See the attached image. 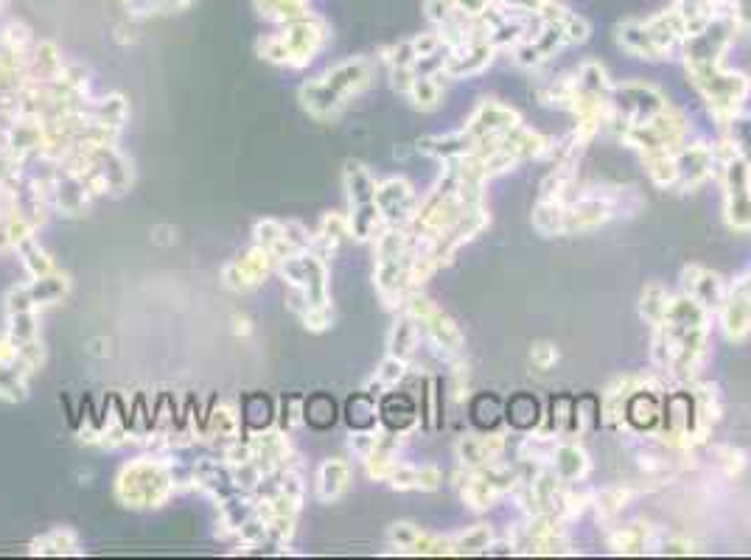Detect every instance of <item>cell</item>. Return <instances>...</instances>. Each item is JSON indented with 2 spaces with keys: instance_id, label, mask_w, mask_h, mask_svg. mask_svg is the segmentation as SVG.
Listing matches in <instances>:
<instances>
[{
  "instance_id": "cell-1",
  "label": "cell",
  "mask_w": 751,
  "mask_h": 560,
  "mask_svg": "<svg viewBox=\"0 0 751 560\" xmlns=\"http://www.w3.org/2000/svg\"><path fill=\"white\" fill-rule=\"evenodd\" d=\"M373 82V62L365 56H356L340 62L337 68L323 73L320 79L300 87V104L317 121L337 118L356 96H362Z\"/></svg>"
},
{
  "instance_id": "cell-2",
  "label": "cell",
  "mask_w": 751,
  "mask_h": 560,
  "mask_svg": "<svg viewBox=\"0 0 751 560\" xmlns=\"http://www.w3.org/2000/svg\"><path fill=\"white\" fill-rule=\"evenodd\" d=\"M328 37V23L320 14H303L292 23H284L278 31L264 34L258 40V56L267 59L272 65L281 68H306L309 62H314V56L326 48Z\"/></svg>"
},
{
  "instance_id": "cell-3",
  "label": "cell",
  "mask_w": 751,
  "mask_h": 560,
  "mask_svg": "<svg viewBox=\"0 0 751 560\" xmlns=\"http://www.w3.org/2000/svg\"><path fill=\"white\" fill-rule=\"evenodd\" d=\"M174 479H171L169 460L157 457H138L121 468L118 482H115V496L124 507L132 510H152L163 507L166 499L174 493Z\"/></svg>"
},
{
  "instance_id": "cell-4",
  "label": "cell",
  "mask_w": 751,
  "mask_h": 560,
  "mask_svg": "<svg viewBox=\"0 0 751 560\" xmlns=\"http://www.w3.org/2000/svg\"><path fill=\"white\" fill-rule=\"evenodd\" d=\"M278 272L289 283L286 306H289V311H295L298 317H303L314 306H331V300H328L326 261L317 258L314 252L312 255L309 252L289 255V258L281 261Z\"/></svg>"
},
{
  "instance_id": "cell-5",
  "label": "cell",
  "mask_w": 751,
  "mask_h": 560,
  "mask_svg": "<svg viewBox=\"0 0 751 560\" xmlns=\"http://www.w3.org/2000/svg\"><path fill=\"white\" fill-rule=\"evenodd\" d=\"M693 84L701 90V96L707 98L712 115L721 121V126H729V121L737 115V107L746 101L751 93V82L743 73H729L723 70V62L712 65H693L687 68Z\"/></svg>"
},
{
  "instance_id": "cell-6",
  "label": "cell",
  "mask_w": 751,
  "mask_h": 560,
  "mask_svg": "<svg viewBox=\"0 0 751 560\" xmlns=\"http://www.w3.org/2000/svg\"><path fill=\"white\" fill-rule=\"evenodd\" d=\"M404 311L421 325V331L429 336V342H432L443 356H452V353H460V350H463V334H460V328H457L452 317L443 314L432 300H426L421 294H410V297L404 300Z\"/></svg>"
},
{
  "instance_id": "cell-7",
  "label": "cell",
  "mask_w": 751,
  "mask_h": 560,
  "mask_svg": "<svg viewBox=\"0 0 751 560\" xmlns=\"http://www.w3.org/2000/svg\"><path fill=\"white\" fill-rule=\"evenodd\" d=\"M726 182V222L735 230H751V166L735 157L723 166Z\"/></svg>"
},
{
  "instance_id": "cell-8",
  "label": "cell",
  "mask_w": 751,
  "mask_h": 560,
  "mask_svg": "<svg viewBox=\"0 0 751 560\" xmlns=\"http://www.w3.org/2000/svg\"><path fill=\"white\" fill-rule=\"evenodd\" d=\"M275 264H278V258L270 250H264V247L256 244L253 250H247L239 258H233L222 269V283H225L227 289H233V292H250V289H256V286H261L267 280V275L275 269Z\"/></svg>"
},
{
  "instance_id": "cell-9",
  "label": "cell",
  "mask_w": 751,
  "mask_h": 560,
  "mask_svg": "<svg viewBox=\"0 0 751 560\" xmlns=\"http://www.w3.org/2000/svg\"><path fill=\"white\" fill-rule=\"evenodd\" d=\"M376 208L382 213L384 227H410L418 210V199L404 177H390L376 185Z\"/></svg>"
},
{
  "instance_id": "cell-10",
  "label": "cell",
  "mask_w": 751,
  "mask_h": 560,
  "mask_svg": "<svg viewBox=\"0 0 751 560\" xmlns=\"http://www.w3.org/2000/svg\"><path fill=\"white\" fill-rule=\"evenodd\" d=\"M34 373V367L26 362V356L20 353L12 336H0V398L17 404L29 395V376Z\"/></svg>"
},
{
  "instance_id": "cell-11",
  "label": "cell",
  "mask_w": 751,
  "mask_h": 560,
  "mask_svg": "<svg viewBox=\"0 0 751 560\" xmlns=\"http://www.w3.org/2000/svg\"><path fill=\"white\" fill-rule=\"evenodd\" d=\"M519 112L511 110V107H505V104H499V101H480V107L474 110V115L468 118L466 132L474 140H485V138H499V135H505V132H511L513 126H519Z\"/></svg>"
},
{
  "instance_id": "cell-12",
  "label": "cell",
  "mask_w": 751,
  "mask_h": 560,
  "mask_svg": "<svg viewBox=\"0 0 751 560\" xmlns=\"http://www.w3.org/2000/svg\"><path fill=\"white\" fill-rule=\"evenodd\" d=\"M645 28H648V34H651L653 45H656L662 59L681 54V45L687 40V26H684V17H681L676 6L648 17Z\"/></svg>"
},
{
  "instance_id": "cell-13",
  "label": "cell",
  "mask_w": 751,
  "mask_h": 560,
  "mask_svg": "<svg viewBox=\"0 0 751 560\" xmlns=\"http://www.w3.org/2000/svg\"><path fill=\"white\" fill-rule=\"evenodd\" d=\"M494 54L496 48L488 40L468 42L466 48L452 51V54L446 56V65L440 70V76H449V79H471V76H480L482 70L494 62Z\"/></svg>"
},
{
  "instance_id": "cell-14",
  "label": "cell",
  "mask_w": 751,
  "mask_h": 560,
  "mask_svg": "<svg viewBox=\"0 0 751 560\" xmlns=\"http://www.w3.org/2000/svg\"><path fill=\"white\" fill-rule=\"evenodd\" d=\"M676 168H679V182L676 185L681 191H693L701 182H707L712 177V168H715L712 149L704 146V143H693V146L681 143L676 149Z\"/></svg>"
},
{
  "instance_id": "cell-15",
  "label": "cell",
  "mask_w": 751,
  "mask_h": 560,
  "mask_svg": "<svg viewBox=\"0 0 751 560\" xmlns=\"http://www.w3.org/2000/svg\"><path fill=\"white\" fill-rule=\"evenodd\" d=\"M611 202L606 196H581L578 202L567 205V222H564V236H575V233H589L600 224H606L611 219Z\"/></svg>"
},
{
  "instance_id": "cell-16",
  "label": "cell",
  "mask_w": 751,
  "mask_h": 560,
  "mask_svg": "<svg viewBox=\"0 0 751 560\" xmlns=\"http://www.w3.org/2000/svg\"><path fill=\"white\" fill-rule=\"evenodd\" d=\"M681 280H684V294H690L698 306H704L707 311H718L726 300V289H723L721 278L715 272H709L704 266H687L681 272Z\"/></svg>"
},
{
  "instance_id": "cell-17",
  "label": "cell",
  "mask_w": 751,
  "mask_h": 560,
  "mask_svg": "<svg viewBox=\"0 0 751 560\" xmlns=\"http://www.w3.org/2000/svg\"><path fill=\"white\" fill-rule=\"evenodd\" d=\"M623 423H628L634 432H653L662 423V409L659 398L653 395V387H639L628 395L623 409Z\"/></svg>"
},
{
  "instance_id": "cell-18",
  "label": "cell",
  "mask_w": 751,
  "mask_h": 560,
  "mask_svg": "<svg viewBox=\"0 0 751 560\" xmlns=\"http://www.w3.org/2000/svg\"><path fill=\"white\" fill-rule=\"evenodd\" d=\"M505 451V437L499 434H474V437H463L457 443V457L468 468H482V465H491L502 457Z\"/></svg>"
},
{
  "instance_id": "cell-19",
  "label": "cell",
  "mask_w": 751,
  "mask_h": 560,
  "mask_svg": "<svg viewBox=\"0 0 751 560\" xmlns=\"http://www.w3.org/2000/svg\"><path fill=\"white\" fill-rule=\"evenodd\" d=\"M379 418L387 426V432H410L412 426L418 423V409H415V401L404 392H390L384 395L382 406H379Z\"/></svg>"
},
{
  "instance_id": "cell-20",
  "label": "cell",
  "mask_w": 751,
  "mask_h": 560,
  "mask_svg": "<svg viewBox=\"0 0 751 560\" xmlns=\"http://www.w3.org/2000/svg\"><path fill=\"white\" fill-rule=\"evenodd\" d=\"M718 314H721L723 331L732 342H743L751 334V303H746L743 297L726 292V300L718 308Z\"/></svg>"
},
{
  "instance_id": "cell-21",
  "label": "cell",
  "mask_w": 751,
  "mask_h": 560,
  "mask_svg": "<svg viewBox=\"0 0 751 560\" xmlns=\"http://www.w3.org/2000/svg\"><path fill=\"white\" fill-rule=\"evenodd\" d=\"M351 485V468L345 460H326L317 471V499L320 502H337Z\"/></svg>"
},
{
  "instance_id": "cell-22",
  "label": "cell",
  "mask_w": 751,
  "mask_h": 560,
  "mask_svg": "<svg viewBox=\"0 0 751 560\" xmlns=\"http://www.w3.org/2000/svg\"><path fill=\"white\" fill-rule=\"evenodd\" d=\"M418 149L429 157H438V160H457V157H466L477 149V140L468 135L466 129L454 132V135H443V138H426L418 143Z\"/></svg>"
},
{
  "instance_id": "cell-23",
  "label": "cell",
  "mask_w": 751,
  "mask_h": 560,
  "mask_svg": "<svg viewBox=\"0 0 751 560\" xmlns=\"http://www.w3.org/2000/svg\"><path fill=\"white\" fill-rule=\"evenodd\" d=\"M589 468H592L589 454L578 443H558L553 454V471L564 482H581L589 474Z\"/></svg>"
},
{
  "instance_id": "cell-24",
  "label": "cell",
  "mask_w": 751,
  "mask_h": 560,
  "mask_svg": "<svg viewBox=\"0 0 751 560\" xmlns=\"http://www.w3.org/2000/svg\"><path fill=\"white\" fill-rule=\"evenodd\" d=\"M345 236H351L348 219L340 216V213H328L323 224H320V230H317V236L312 238V252L317 258H323V261H331Z\"/></svg>"
},
{
  "instance_id": "cell-25",
  "label": "cell",
  "mask_w": 751,
  "mask_h": 560,
  "mask_svg": "<svg viewBox=\"0 0 751 560\" xmlns=\"http://www.w3.org/2000/svg\"><path fill=\"white\" fill-rule=\"evenodd\" d=\"M253 9L261 20L284 26V23H292V20L312 12V0H253Z\"/></svg>"
},
{
  "instance_id": "cell-26",
  "label": "cell",
  "mask_w": 751,
  "mask_h": 560,
  "mask_svg": "<svg viewBox=\"0 0 751 560\" xmlns=\"http://www.w3.org/2000/svg\"><path fill=\"white\" fill-rule=\"evenodd\" d=\"M617 42L623 45L628 54L642 56V59H662L651 34L645 28V20H625L623 26H617Z\"/></svg>"
},
{
  "instance_id": "cell-27",
  "label": "cell",
  "mask_w": 751,
  "mask_h": 560,
  "mask_svg": "<svg viewBox=\"0 0 751 560\" xmlns=\"http://www.w3.org/2000/svg\"><path fill=\"white\" fill-rule=\"evenodd\" d=\"M564 222H567V202L564 199H544L533 208V227L541 236H564Z\"/></svg>"
},
{
  "instance_id": "cell-28",
  "label": "cell",
  "mask_w": 751,
  "mask_h": 560,
  "mask_svg": "<svg viewBox=\"0 0 751 560\" xmlns=\"http://www.w3.org/2000/svg\"><path fill=\"white\" fill-rule=\"evenodd\" d=\"M418 342H421V325L404 311V317H398L393 331H390V339H387L390 356H398V359L410 362V356L418 350Z\"/></svg>"
},
{
  "instance_id": "cell-29",
  "label": "cell",
  "mask_w": 751,
  "mask_h": 560,
  "mask_svg": "<svg viewBox=\"0 0 751 560\" xmlns=\"http://www.w3.org/2000/svg\"><path fill=\"white\" fill-rule=\"evenodd\" d=\"M642 163L648 168V177H651L659 188H673V185L679 182L676 149H653V152H642Z\"/></svg>"
},
{
  "instance_id": "cell-30",
  "label": "cell",
  "mask_w": 751,
  "mask_h": 560,
  "mask_svg": "<svg viewBox=\"0 0 751 560\" xmlns=\"http://www.w3.org/2000/svg\"><path fill=\"white\" fill-rule=\"evenodd\" d=\"M345 188H348L351 208H362V205L376 202V180L362 163H348L345 166Z\"/></svg>"
},
{
  "instance_id": "cell-31",
  "label": "cell",
  "mask_w": 751,
  "mask_h": 560,
  "mask_svg": "<svg viewBox=\"0 0 751 560\" xmlns=\"http://www.w3.org/2000/svg\"><path fill=\"white\" fill-rule=\"evenodd\" d=\"M508 423L519 432H533L541 423V404L530 392H516L508 401Z\"/></svg>"
},
{
  "instance_id": "cell-32",
  "label": "cell",
  "mask_w": 751,
  "mask_h": 560,
  "mask_svg": "<svg viewBox=\"0 0 751 560\" xmlns=\"http://www.w3.org/2000/svg\"><path fill=\"white\" fill-rule=\"evenodd\" d=\"M31 555H82V549H79V538H76V532L71 530H51L40 535V538H34L29 546Z\"/></svg>"
},
{
  "instance_id": "cell-33",
  "label": "cell",
  "mask_w": 751,
  "mask_h": 560,
  "mask_svg": "<svg viewBox=\"0 0 751 560\" xmlns=\"http://www.w3.org/2000/svg\"><path fill=\"white\" fill-rule=\"evenodd\" d=\"M460 496H463V502H466L471 510H488L502 493H499L477 468H471V471H466V482H463V488H460Z\"/></svg>"
},
{
  "instance_id": "cell-34",
  "label": "cell",
  "mask_w": 751,
  "mask_h": 560,
  "mask_svg": "<svg viewBox=\"0 0 751 560\" xmlns=\"http://www.w3.org/2000/svg\"><path fill=\"white\" fill-rule=\"evenodd\" d=\"M345 420L348 426L359 432V429H373L379 420V406H376V395L365 392H354L345 404Z\"/></svg>"
},
{
  "instance_id": "cell-35",
  "label": "cell",
  "mask_w": 751,
  "mask_h": 560,
  "mask_svg": "<svg viewBox=\"0 0 751 560\" xmlns=\"http://www.w3.org/2000/svg\"><path fill=\"white\" fill-rule=\"evenodd\" d=\"M575 84L583 93H592V96L611 98V90L614 84L609 82V73L606 68L597 62V59H586L581 68H578V76H575Z\"/></svg>"
},
{
  "instance_id": "cell-36",
  "label": "cell",
  "mask_w": 751,
  "mask_h": 560,
  "mask_svg": "<svg viewBox=\"0 0 751 560\" xmlns=\"http://www.w3.org/2000/svg\"><path fill=\"white\" fill-rule=\"evenodd\" d=\"M609 544L614 552L620 555H639L645 552V546L651 544V527L648 524H631V527H623L617 530L609 538Z\"/></svg>"
},
{
  "instance_id": "cell-37",
  "label": "cell",
  "mask_w": 751,
  "mask_h": 560,
  "mask_svg": "<svg viewBox=\"0 0 751 560\" xmlns=\"http://www.w3.org/2000/svg\"><path fill=\"white\" fill-rule=\"evenodd\" d=\"M15 250L20 252V258H23V266H26V272L31 275V280L45 278V275L57 272V269H54V261L48 258V252H45L40 244H37V238H34V236L23 238V241L17 244Z\"/></svg>"
},
{
  "instance_id": "cell-38",
  "label": "cell",
  "mask_w": 751,
  "mask_h": 560,
  "mask_svg": "<svg viewBox=\"0 0 751 560\" xmlns=\"http://www.w3.org/2000/svg\"><path fill=\"white\" fill-rule=\"evenodd\" d=\"M440 73L435 76H415L410 87V101L418 110H438L443 101V90H440Z\"/></svg>"
},
{
  "instance_id": "cell-39",
  "label": "cell",
  "mask_w": 751,
  "mask_h": 560,
  "mask_svg": "<svg viewBox=\"0 0 751 560\" xmlns=\"http://www.w3.org/2000/svg\"><path fill=\"white\" fill-rule=\"evenodd\" d=\"M667 306H670V294L665 292V286H659V283L645 286V292L639 297V314H642V320H648L651 325H659V322L665 320Z\"/></svg>"
},
{
  "instance_id": "cell-40",
  "label": "cell",
  "mask_w": 751,
  "mask_h": 560,
  "mask_svg": "<svg viewBox=\"0 0 751 560\" xmlns=\"http://www.w3.org/2000/svg\"><path fill=\"white\" fill-rule=\"evenodd\" d=\"M600 423V401L595 395H583V398H575V406H572V429L569 432L589 434Z\"/></svg>"
},
{
  "instance_id": "cell-41",
  "label": "cell",
  "mask_w": 751,
  "mask_h": 560,
  "mask_svg": "<svg viewBox=\"0 0 751 560\" xmlns=\"http://www.w3.org/2000/svg\"><path fill=\"white\" fill-rule=\"evenodd\" d=\"M555 448H558V437H555V434H530V437H525L519 454H522V460L525 462H536V465H541V462H553Z\"/></svg>"
},
{
  "instance_id": "cell-42",
  "label": "cell",
  "mask_w": 751,
  "mask_h": 560,
  "mask_svg": "<svg viewBox=\"0 0 751 560\" xmlns=\"http://www.w3.org/2000/svg\"><path fill=\"white\" fill-rule=\"evenodd\" d=\"M404 373H407V362L398 359V356H387V359L379 364L373 384H368V392L370 395H382L384 390H393V387H398V381L404 378Z\"/></svg>"
},
{
  "instance_id": "cell-43",
  "label": "cell",
  "mask_w": 751,
  "mask_h": 560,
  "mask_svg": "<svg viewBox=\"0 0 751 560\" xmlns=\"http://www.w3.org/2000/svg\"><path fill=\"white\" fill-rule=\"evenodd\" d=\"M494 541V532L488 524H477L474 530L463 532L452 538V552L454 555H477V552H485L488 544Z\"/></svg>"
},
{
  "instance_id": "cell-44",
  "label": "cell",
  "mask_w": 751,
  "mask_h": 560,
  "mask_svg": "<svg viewBox=\"0 0 751 560\" xmlns=\"http://www.w3.org/2000/svg\"><path fill=\"white\" fill-rule=\"evenodd\" d=\"M634 493L631 488H625V485H614V488H606L603 493H597L592 504H595L597 516L600 518H614L620 510H623L628 499H631Z\"/></svg>"
},
{
  "instance_id": "cell-45",
  "label": "cell",
  "mask_w": 751,
  "mask_h": 560,
  "mask_svg": "<svg viewBox=\"0 0 751 560\" xmlns=\"http://www.w3.org/2000/svg\"><path fill=\"white\" fill-rule=\"evenodd\" d=\"M572 406H575V398L569 395H558L550 404V418H547V432L561 437L572 429Z\"/></svg>"
},
{
  "instance_id": "cell-46",
  "label": "cell",
  "mask_w": 751,
  "mask_h": 560,
  "mask_svg": "<svg viewBox=\"0 0 751 560\" xmlns=\"http://www.w3.org/2000/svg\"><path fill=\"white\" fill-rule=\"evenodd\" d=\"M303 415H306V423H312L314 429H328L334 423L337 409H334V401L328 395H314L303 406Z\"/></svg>"
},
{
  "instance_id": "cell-47",
  "label": "cell",
  "mask_w": 751,
  "mask_h": 560,
  "mask_svg": "<svg viewBox=\"0 0 751 560\" xmlns=\"http://www.w3.org/2000/svg\"><path fill=\"white\" fill-rule=\"evenodd\" d=\"M471 415H474V423L480 429H494L499 423V415H502V404L496 395H477L474 404H471Z\"/></svg>"
},
{
  "instance_id": "cell-48",
  "label": "cell",
  "mask_w": 751,
  "mask_h": 560,
  "mask_svg": "<svg viewBox=\"0 0 751 560\" xmlns=\"http://www.w3.org/2000/svg\"><path fill=\"white\" fill-rule=\"evenodd\" d=\"M239 423L241 418L230 409V406H219L216 412H213L211 418H208V426H211V432L208 434H219L222 440H236L239 437Z\"/></svg>"
},
{
  "instance_id": "cell-49",
  "label": "cell",
  "mask_w": 751,
  "mask_h": 560,
  "mask_svg": "<svg viewBox=\"0 0 751 560\" xmlns=\"http://www.w3.org/2000/svg\"><path fill=\"white\" fill-rule=\"evenodd\" d=\"M412 555H454L452 552V538H440V535H426L421 532V538L415 541L410 549Z\"/></svg>"
},
{
  "instance_id": "cell-50",
  "label": "cell",
  "mask_w": 751,
  "mask_h": 560,
  "mask_svg": "<svg viewBox=\"0 0 751 560\" xmlns=\"http://www.w3.org/2000/svg\"><path fill=\"white\" fill-rule=\"evenodd\" d=\"M379 443H382V434H376L373 429H359V432L351 434V440H348L351 451H354L362 462L368 460L370 454L379 448Z\"/></svg>"
},
{
  "instance_id": "cell-51",
  "label": "cell",
  "mask_w": 751,
  "mask_h": 560,
  "mask_svg": "<svg viewBox=\"0 0 751 560\" xmlns=\"http://www.w3.org/2000/svg\"><path fill=\"white\" fill-rule=\"evenodd\" d=\"M387 538H390V544L398 546V549H404V552H410L415 541L421 538V527H415L410 521H396L390 532H387Z\"/></svg>"
},
{
  "instance_id": "cell-52",
  "label": "cell",
  "mask_w": 751,
  "mask_h": 560,
  "mask_svg": "<svg viewBox=\"0 0 751 560\" xmlns=\"http://www.w3.org/2000/svg\"><path fill=\"white\" fill-rule=\"evenodd\" d=\"M729 129H732V140H735L737 152L751 166V118H732L729 121Z\"/></svg>"
},
{
  "instance_id": "cell-53",
  "label": "cell",
  "mask_w": 751,
  "mask_h": 560,
  "mask_svg": "<svg viewBox=\"0 0 751 560\" xmlns=\"http://www.w3.org/2000/svg\"><path fill=\"white\" fill-rule=\"evenodd\" d=\"M424 12L426 17H429V23L446 26L454 14H457V9H454L452 0H424Z\"/></svg>"
},
{
  "instance_id": "cell-54",
  "label": "cell",
  "mask_w": 751,
  "mask_h": 560,
  "mask_svg": "<svg viewBox=\"0 0 751 560\" xmlns=\"http://www.w3.org/2000/svg\"><path fill=\"white\" fill-rule=\"evenodd\" d=\"M300 320H303V325H306V331L320 334V331H326L328 325L334 322V311H331V306H314V308H309Z\"/></svg>"
},
{
  "instance_id": "cell-55",
  "label": "cell",
  "mask_w": 751,
  "mask_h": 560,
  "mask_svg": "<svg viewBox=\"0 0 751 560\" xmlns=\"http://www.w3.org/2000/svg\"><path fill=\"white\" fill-rule=\"evenodd\" d=\"M530 362L536 364L539 370H550L558 364V348L553 342H533L530 345Z\"/></svg>"
},
{
  "instance_id": "cell-56",
  "label": "cell",
  "mask_w": 751,
  "mask_h": 560,
  "mask_svg": "<svg viewBox=\"0 0 751 560\" xmlns=\"http://www.w3.org/2000/svg\"><path fill=\"white\" fill-rule=\"evenodd\" d=\"M723 6L737 31H751V0H723Z\"/></svg>"
},
{
  "instance_id": "cell-57",
  "label": "cell",
  "mask_w": 751,
  "mask_h": 560,
  "mask_svg": "<svg viewBox=\"0 0 751 560\" xmlns=\"http://www.w3.org/2000/svg\"><path fill=\"white\" fill-rule=\"evenodd\" d=\"M303 406L306 401L303 398H286L284 401V429H295L300 423H306V415H303Z\"/></svg>"
},
{
  "instance_id": "cell-58",
  "label": "cell",
  "mask_w": 751,
  "mask_h": 560,
  "mask_svg": "<svg viewBox=\"0 0 751 560\" xmlns=\"http://www.w3.org/2000/svg\"><path fill=\"white\" fill-rule=\"evenodd\" d=\"M718 457H721V465L726 468V474L729 476H735L743 471V465H746V460H743V451H737V448H718Z\"/></svg>"
},
{
  "instance_id": "cell-59",
  "label": "cell",
  "mask_w": 751,
  "mask_h": 560,
  "mask_svg": "<svg viewBox=\"0 0 751 560\" xmlns=\"http://www.w3.org/2000/svg\"><path fill=\"white\" fill-rule=\"evenodd\" d=\"M440 488V471L438 468H432V465H426V468H418V490H438Z\"/></svg>"
},
{
  "instance_id": "cell-60",
  "label": "cell",
  "mask_w": 751,
  "mask_h": 560,
  "mask_svg": "<svg viewBox=\"0 0 751 560\" xmlns=\"http://www.w3.org/2000/svg\"><path fill=\"white\" fill-rule=\"evenodd\" d=\"M659 552H665V555H693L695 546L687 538H667Z\"/></svg>"
}]
</instances>
